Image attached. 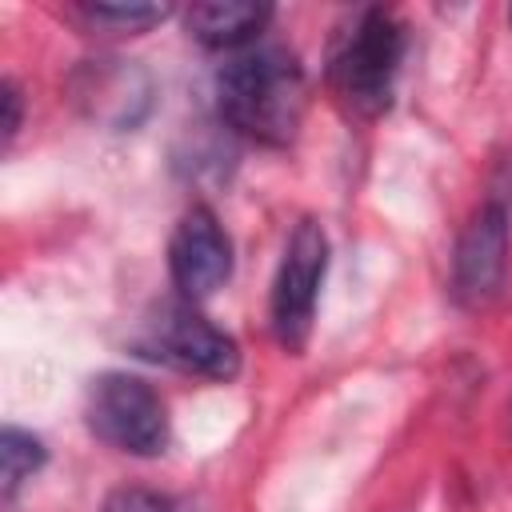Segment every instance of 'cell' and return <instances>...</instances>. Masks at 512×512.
<instances>
[{
	"label": "cell",
	"instance_id": "obj_1",
	"mask_svg": "<svg viewBox=\"0 0 512 512\" xmlns=\"http://www.w3.org/2000/svg\"><path fill=\"white\" fill-rule=\"evenodd\" d=\"M304 68L288 48L252 44L232 52L216 72V104L232 132L284 148L292 144L304 116Z\"/></svg>",
	"mask_w": 512,
	"mask_h": 512
},
{
	"label": "cell",
	"instance_id": "obj_2",
	"mask_svg": "<svg viewBox=\"0 0 512 512\" xmlns=\"http://www.w3.org/2000/svg\"><path fill=\"white\" fill-rule=\"evenodd\" d=\"M400 60H404V24L384 8H364L328 60L332 92L352 116L376 120L392 104Z\"/></svg>",
	"mask_w": 512,
	"mask_h": 512
},
{
	"label": "cell",
	"instance_id": "obj_3",
	"mask_svg": "<svg viewBox=\"0 0 512 512\" xmlns=\"http://www.w3.org/2000/svg\"><path fill=\"white\" fill-rule=\"evenodd\" d=\"M136 348L148 360L168 368L204 376V380H232L240 372V348L228 332H220L192 300H160L136 332Z\"/></svg>",
	"mask_w": 512,
	"mask_h": 512
},
{
	"label": "cell",
	"instance_id": "obj_4",
	"mask_svg": "<svg viewBox=\"0 0 512 512\" xmlns=\"http://www.w3.org/2000/svg\"><path fill=\"white\" fill-rule=\"evenodd\" d=\"M84 420L96 440L128 456H160L168 448V408L160 392L132 372H104L88 388Z\"/></svg>",
	"mask_w": 512,
	"mask_h": 512
},
{
	"label": "cell",
	"instance_id": "obj_5",
	"mask_svg": "<svg viewBox=\"0 0 512 512\" xmlns=\"http://www.w3.org/2000/svg\"><path fill=\"white\" fill-rule=\"evenodd\" d=\"M324 268H328V236L316 220L304 216L284 244V256H280V268L272 280V300H268L272 332H276L280 348L292 356H300L312 336Z\"/></svg>",
	"mask_w": 512,
	"mask_h": 512
},
{
	"label": "cell",
	"instance_id": "obj_6",
	"mask_svg": "<svg viewBox=\"0 0 512 512\" xmlns=\"http://www.w3.org/2000/svg\"><path fill=\"white\" fill-rule=\"evenodd\" d=\"M508 192L492 188L488 200L468 216L456 252H452V300L468 312L488 308L504 292L508 276V240H512V216H508Z\"/></svg>",
	"mask_w": 512,
	"mask_h": 512
},
{
	"label": "cell",
	"instance_id": "obj_7",
	"mask_svg": "<svg viewBox=\"0 0 512 512\" xmlns=\"http://www.w3.org/2000/svg\"><path fill=\"white\" fill-rule=\"evenodd\" d=\"M68 96L72 104L100 128L128 132L152 112L156 84L144 64L124 60V56H96L76 64L68 76Z\"/></svg>",
	"mask_w": 512,
	"mask_h": 512
},
{
	"label": "cell",
	"instance_id": "obj_8",
	"mask_svg": "<svg viewBox=\"0 0 512 512\" xmlns=\"http://www.w3.org/2000/svg\"><path fill=\"white\" fill-rule=\"evenodd\" d=\"M168 272L184 300H204L232 276V240L212 208L196 204L180 216L168 240Z\"/></svg>",
	"mask_w": 512,
	"mask_h": 512
},
{
	"label": "cell",
	"instance_id": "obj_9",
	"mask_svg": "<svg viewBox=\"0 0 512 512\" xmlns=\"http://www.w3.org/2000/svg\"><path fill=\"white\" fill-rule=\"evenodd\" d=\"M272 20V4H252V0H204L188 8V36L200 40L204 48H224V52H244L252 40L264 32Z\"/></svg>",
	"mask_w": 512,
	"mask_h": 512
},
{
	"label": "cell",
	"instance_id": "obj_10",
	"mask_svg": "<svg viewBox=\"0 0 512 512\" xmlns=\"http://www.w3.org/2000/svg\"><path fill=\"white\" fill-rule=\"evenodd\" d=\"M44 460H48V452H44L40 436L8 424L0 432V492H4V500H12L20 492V484L44 468Z\"/></svg>",
	"mask_w": 512,
	"mask_h": 512
},
{
	"label": "cell",
	"instance_id": "obj_11",
	"mask_svg": "<svg viewBox=\"0 0 512 512\" xmlns=\"http://www.w3.org/2000/svg\"><path fill=\"white\" fill-rule=\"evenodd\" d=\"M80 12L100 24V28H112V32H148L156 28L160 20H168V4H124V0H96V4H80Z\"/></svg>",
	"mask_w": 512,
	"mask_h": 512
},
{
	"label": "cell",
	"instance_id": "obj_12",
	"mask_svg": "<svg viewBox=\"0 0 512 512\" xmlns=\"http://www.w3.org/2000/svg\"><path fill=\"white\" fill-rule=\"evenodd\" d=\"M100 512H196L188 500L156 492V488H120L104 500Z\"/></svg>",
	"mask_w": 512,
	"mask_h": 512
},
{
	"label": "cell",
	"instance_id": "obj_13",
	"mask_svg": "<svg viewBox=\"0 0 512 512\" xmlns=\"http://www.w3.org/2000/svg\"><path fill=\"white\" fill-rule=\"evenodd\" d=\"M0 104H4V120H0V128H4V140H12V136L20 132V88H16L12 80L0 84Z\"/></svg>",
	"mask_w": 512,
	"mask_h": 512
},
{
	"label": "cell",
	"instance_id": "obj_14",
	"mask_svg": "<svg viewBox=\"0 0 512 512\" xmlns=\"http://www.w3.org/2000/svg\"><path fill=\"white\" fill-rule=\"evenodd\" d=\"M508 424H512V404H508Z\"/></svg>",
	"mask_w": 512,
	"mask_h": 512
},
{
	"label": "cell",
	"instance_id": "obj_15",
	"mask_svg": "<svg viewBox=\"0 0 512 512\" xmlns=\"http://www.w3.org/2000/svg\"><path fill=\"white\" fill-rule=\"evenodd\" d=\"M508 20H512V8H508Z\"/></svg>",
	"mask_w": 512,
	"mask_h": 512
}]
</instances>
